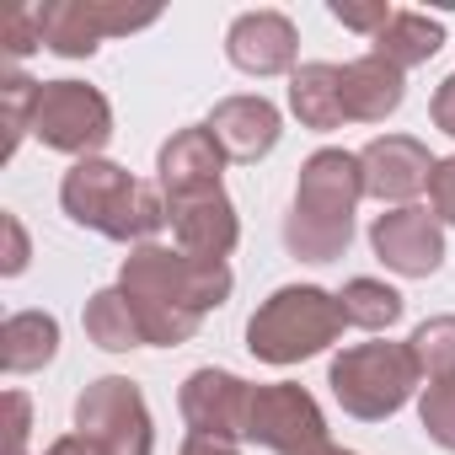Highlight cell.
<instances>
[{"label":"cell","instance_id":"obj_32","mask_svg":"<svg viewBox=\"0 0 455 455\" xmlns=\"http://www.w3.org/2000/svg\"><path fill=\"white\" fill-rule=\"evenodd\" d=\"M44 455H108V450H102V444H92L86 434H65V439H54Z\"/></svg>","mask_w":455,"mask_h":455},{"label":"cell","instance_id":"obj_1","mask_svg":"<svg viewBox=\"0 0 455 455\" xmlns=\"http://www.w3.org/2000/svg\"><path fill=\"white\" fill-rule=\"evenodd\" d=\"M118 290L129 295V306L145 327V343L177 348L198 332V322L209 311H220L231 300L236 274H231V263L188 258L177 247L145 242V247H129V258L118 268Z\"/></svg>","mask_w":455,"mask_h":455},{"label":"cell","instance_id":"obj_34","mask_svg":"<svg viewBox=\"0 0 455 455\" xmlns=\"http://www.w3.org/2000/svg\"><path fill=\"white\" fill-rule=\"evenodd\" d=\"M306 455H354V450H343V444H332V439H327V444H316V450H306Z\"/></svg>","mask_w":455,"mask_h":455},{"label":"cell","instance_id":"obj_12","mask_svg":"<svg viewBox=\"0 0 455 455\" xmlns=\"http://www.w3.org/2000/svg\"><path fill=\"white\" fill-rule=\"evenodd\" d=\"M166 220H172L177 252H188V258L225 263V258L236 252V242H242V220H236V204L225 198V188L188 193V198H166Z\"/></svg>","mask_w":455,"mask_h":455},{"label":"cell","instance_id":"obj_10","mask_svg":"<svg viewBox=\"0 0 455 455\" xmlns=\"http://www.w3.org/2000/svg\"><path fill=\"white\" fill-rule=\"evenodd\" d=\"M252 391H258V386H247L242 375L204 364V370H193V375L182 380V391H177V407H182V418H188V428H193V434L236 444V439H247Z\"/></svg>","mask_w":455,"mask_h":455},{"label":"cell","instance_id":"obj_22","mask_svg":"<svg viewBox=\"0 0 455 455\" xmlns=\"http://www.w3.org/2000/svg\"><path fill=\"white\" fill-rule=\"evenodd\" d=\"M338 311H343V322L359 327V332H386V327L402 322L407 300H402L386 279H348V284L338 290Z\"/></svg>","mask_w":455,"mask_h":455},{"label":"cell","instance_id":"obj_20","mask_svg":"<svg viewBox=\"0 0 455 455\" xmlns=\"http://www.w3.org/2000/svg\"><path fill=\"white\" fill-rule=\"evenodd\" d=\"M290 113L300 118V129H343V86H338V65L316 60V65H300L290 76Z\"/></svg>","mask_w":455,"mask_h":455},{"label":"cell","instance_id":"obj_29","mask_svg":"<svg viewBox=\"0 0 455 455\" xmlns=\"http://www.w3.org/2000/svg\"><path fill=\"white\" fill-rule=\"evenodd\" d=\"M428 209L439 225H455V156L434 161V177H428Z\"/></svg>","mask_w":455,"mask_h":455},{"label":"cell","instance_id":"obj_9","mask_svg":"<svg viewBox=\"0 0 455 455\" xmlns=\"http://www.w3.org/2000/svg\"><path fill=\"white\" fill-rule=\"evenodd\" d=\"M247 439L274 450V455H306L316 444H327V418L316 407V396L295 380H274L252 391V418H247Z\"/></svg>","mask_w":455,"mask_h":455},{"label":"cell","instance_id":"obj_33","mask_svg":"<svg viewBox=\"0 0 455 455\" xmlns=\"http://www.w3.org/2000/svg\"><path fill=\"white\" fill-rule=\"evenodd\" d=\"M177 455H242L236 444H225V439H204V434H188V444Z\"/></svg>","mask_w":455,"mask_h":455},{"label":"cell","instance_id":"obj_19","mask_svg":"<svg viewBox=\"0 0 455 455\" xmlns=\"http://www.w3.org/2000/svg\"><path fill=\"white\" fill-rule=\"evenodd\" d=\"M60 354V322L49 311H17L0 327V370L6 375H33Z\"/></svg>","mask_w":455,"mask_h":455},{"label":"cell","instance_id":"obj_23","mask_svg":"<svg viewBox=\"0 0 455 455\" xmlns=\"http://www.w3.org/2000/svg\"><path fill=\"white\" fill-rule=\"evenodd\" d=\"M38 97H44V81L22 76V70H0V118H6V145L0 156H17L22 140L33 134V118H38Z\"/></svg>","mask_w":455,"mask_h":455},{"label":"cell","instance_id":"obj_15","mask_svg":"<svg viewBox=\"0 0 455 455\" xmlns=\"http://www.w3.org/2000/svg\"><path fill=\"white\" fill-rule=\"evenodd\" d=\"M209 134L220 140L225 161H263L279 145L284 118L268 97H220L209 113Z\"/></svg>","mask_w":455,"mask_h":455},{"label":"cell","instance_id":"obj_25","mask_svg":"<svg viewBox=\"0 0 455 455\" xmlns=\"http://www.w3.org/2000/svg\"><path fill=\"white\" fill-rule=\"evenodd\" d=\"M418 423L423 434L455 455V380H428L423 396H418Z\"/></svg>","mask_w":455,"mask_h":455},{"label":"cell","instance_id":"obj_11","mask_svg":"<svg viewBox=\"0 0 455 455\" xmlns=\"http://www.w3.org/2000/svg\"><path fill=\"white\" fill-rule=\"evenodd\" d=\"M370 247H375V258L391 268V274H402V279H428V274H439V263H444V225L428 214V209H386V214H375V225H370Z\"/></svg>","mask_w":455,"mask_h":455},{"label":"cell","instance_id":"obj_8","mask_svg":"<svg viewBox=\"0 0 455 455\" xmlns=\"http://www.w3.org/2000/svg\"><path fill=\"white\" fill-rule=\"evenodd\" d=\"M76 434H86L108 455H150L156 450L150 407L129 375H102L76 396Z\"/></svg>","mask_w":455,"mask_h":455},{"label":"cell","instance_id":"obj_30","mask_svg":"<svg viewBox=\"0 0 455 455\" xmlns=\"http://www.w3.org/2000/svg\"><path fill=\"white\" fill-rule=\"evenodd\" d=\"M0 231H6V258H0V274L17 279V274L28 268V258H33L28 231H22V220H17V214H0Z\"/></svg>","mask_w":455,"mask_h":455},{"label":"cell","instance_id":"obj_18","mask_svg":"<svg viewBox=\"0 0 455 455\" xmlns=\"http://www.w3.org/2000/svg\"><path fill=\"white\" fill-rule=\"evenodd\" d=\"M439 49H444V28L434 17H423V12H391V22L370 38V54L386 60L402 76L418 70V65H428Z\"/></svg>","mask_w":455,"mask_h":455},{"label":"cell","instance_id":"obj_6","mask_svg":"<svg viewBox=\"0 0 455 455\" xmlns=\"http://www.w3.org/2000/svg\"><path fill=\"white\" fill-rule=\"evenodd\" d=\"M44 49L60 60H92L102 38H129L161 22V6H124V0H44Z\"/></svg>","mask_w":455,"mask_h":455},{"label":"cell","instance_id":"obj_14","mask_svg":"<svg viewBox=\"0 0 455 455\" xmlns=\"http://www.w3.org/2000/svg\"><path fill=\"white\" fill-rule=\"evenodd\" d=\"M295 54H300V33L284 12H247L225 33V60L242 76H295Z\"/></svg>","mask_w":455,"mask_h":455},{"label":"cell","instance_id":"obj_26","mask_svg":"<svg viewBox=\"0 0 455 455\" xmlns=\"http://www.w3.org/2000/svg\"><path fill=\"white\" fill-rule=\"evenodd\" d=\"M38 49H44V17H38V6H6V17H0V54L17 65V60H28Z\"/></svg>","mask_w":455,"mask_h":455},{"label":"cell","instance_id":"obj_5","mask_svg":"<svg viewBox=\"0 0 455 455\" xmlns=\"http://www.w3.org/2000/svg\"><path fill=\"white\" fill-rule=\"evenodd\" d=\"M418 380H423V370H418L412 343H354L327 364V386H332L338 407L364 423L402 412L407 396L418 391Z\"/></svg>","mask_w":455,"mask_h":455},{"label":"cell","instance_id":"obj_3","mask_svg":"<svg viewBox=\"0 0 455 455\" xmlns=\"http://www.w3.org/2000/svg\"><path fill=\"white\" fill-rule=\"evenodd\" d=\"M60 204L76 225H86V231L108 236V242H129V247H145L161 236L166 220V193L161 182H140L129 177V166L118 161H76L60 182Z\"/></svg>","mask_w":455,"mask_h":455},{"label":"cell","instance_id":"obj_31","mask_svg":"<svg viewBox=\"0 0 455 455\" xmlns=\"http://www.w3.org/2000/svg\"><path fill=\"white\" fill-rule=\"evenodd\" d=\"M428 118H434V129H439V134H450V140H455V70L439 81V92H434V102H428Z\"/></svg>","mask_w":455,"mask_h":455},{"label":"cell","instance_id":"obj_27","mask_svg":"<svg viewBox=\"0 0 455 455\" xmlns=\"http://www.w3.org/2000/svg\"><path fill=\"white\" fill-rule=\"evenodd\" d=\"M327 12H332V22H343V28H354V33H380L386 22H391V12L396 6H386V0H327Z\"/></svg>","mask_w":455,"mask_h":455},{"label":"cell","instance_id":"obj_7","mask_svg":"<svg viewBox=\"0 0 455 455\" xmlns=\"http://www.w3.org/2000/svg\"><path fill=\"white\" fill-rule=\"evenodd\" d=\"M33 134H38L49 150H60V156L92 161V156L113 140V108H108V97H102L97 86H86V81H44Z\"/></svg>","mask_w":455,"mask_h":455},{"label":"cell","instance_id":"obj_24","mask_svg":"<svg viewBox=\"0 0 455 455\" xmlns=\"http://www.w3.org/2000/svg\"><path fill=\"white\" fill-rule=\"evenodd\" d=\"M407 343L428 380H455V316H428Z\"/></svg>","mask_w":455,"mask_h":455},{"label":"cell","instance_id":"obj_4","mask_svg":"<svg viewBox=\"0 0 455 455\" xmlns=\"http://www.w3.org/2000/svg\"><path fill=\"white\" fill-rule=\"evenodd\" d=\"M343 311H338V295H327L322 284H284L274 290L252 322H247V348L252 359L263 364H300V359H316L327 354L338 338H343Z\"/></svg>","mask_w":455,"mask_h":455},{"label":"cell","instance_id":"obj_21","mask_svg":"<svg viewBox=\"0 0 455 455\" xmlns=\"http://www.w3.org/2000/svg\"><path fill=\"white\" fill-rule=\"evenodd\" d=\"M81 327H86V338H92L97 348H108V354L145 348V327H140V316H134V306H129V295H124L118 284H113V290H97V295L86 300Z\"/></svg>","mask_w":455,"mask_h":455},{"label":"cell","instance_id":"obj_13","mask_svg":"<svg viewBox=\"0 0 455 455\" xmlns=\"http://www.w3.org/2000/svg\"><path fill=\"white\" fill-rule=\"evenodd\" d=\"M359 172H364V198L396 204L407 209V198H418L434 177V156L423 140L412 134H380L359 150Z\"/></svg>","mask_w":455,"mask_h":455},{"label":"cell","instance_id":"obj_28","mask_svg":"<svg viewBox=\"0 0 455 455\" xmlns=\"http://www.w3.org/2000/svg\"><path fill=\"white\" fill-rule=\"evenodd\" d=\"M28 434H33V402L28 391H6V455H28Z\"/></svg>","mask_w":455,"mask_h":455},{"label":"cell","instance_id":"obj_17","mask_svg":"<svg viewBox=\"0 0 455 455\" xmlns=\"http://www.w3.org/2000/svg\"><path fill=\"white\" fill-rule=\"evenodd\" d=\"M338 86H343V118L348 124H386L407 97V76L391 70L375 54H364L354 65H338Z\"/></svg>","mask_w":455,"mask_h":455},{"label":"cell","instance_id":"obj_16","mask_svg":"<svg viewBox=\"0 0 455 455\" xmlns=\"http://www.w3.org/2000/svg\"><path fill=\"white\" fill-rule=\"evenodd\" d=\"M220 172H225V150L220 140L209 134V124H193V129H177L161 156H156V182L166 198H188V193H209L220 188Z\"/></svg>","mask_w":455,"mask_h":455},{"label":"cell","instance_id":"obj_2","mask_svg":"<svg viewBox=\"0 0 455 455\" xmlns=\"http://www.w3.org/2000/svg\"><path fill=\"white\" fill-rule=\"evenodd\" d=\"M364 198L359 156L348 150H316L300 166L295 204L284 214V247L300 263H338L354 242V209Z\"/></svg>","mask_w":455,"mask_h":455}]
</instances>
